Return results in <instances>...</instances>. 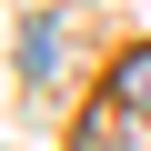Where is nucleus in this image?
Returning a JSON list of instances; mask_svg holds the SVG:
<instances>
[{
  "label": "nucleus",
  "mask_w": 151,
  "mask_h": 151,
  "mask_svg": "<svg viewBox=\"0 0 151 151\" xmlns=\"http://www.w3.org/2000/svg\"><path fill=\"white\" fill-rule=\"evenodd\" d=\"M121 111H141V121H151V50H131V60H121Z\"/></svg>",
  "instance_id": "1"
},
{
  "label": "nucleus",
  "mask_w": 151,
  "mask_h": 151,
  "mask_svg": "<svg viewBox=\"0 0 151 151\" xmlns=\"http://www.w3.org/2000/svg\"><path fill=\"white\" fill-rule=\"evenodd\" d=\"M20 70H30V81H40V70H60V40H50V30H40V20H30V30H20Z\"/></svg>",
  "instance_id": "2"
},
{
  "label": "nucleus",
  "mask_w": 151,
  "mask_h": 151,
  "mask_svg": "<svg viewBox=\"0 0 151 151\" xmlns=\"http://www.w3.org/2000/svg\"><path fill=\"white\" fill-rule=\"evenodd\" d=\"M121 151H151V121H141V111L121 121Z\"/></svg>",
  "instance_id": "3"
}]
</instances>
